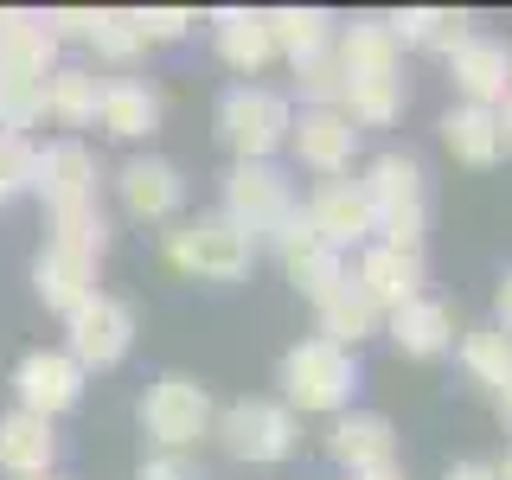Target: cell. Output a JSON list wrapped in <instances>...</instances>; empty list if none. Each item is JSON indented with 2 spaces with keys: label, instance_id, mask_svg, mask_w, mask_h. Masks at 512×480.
I'll list each match as a JSON object with an SVG mask.
<instances>
[{
  "label": "cell",
  "instance_id": "6da1fadb",
  "mask_svg": "<svg viewBox=\"0 0 512 480\" xmlns=\"http://www.w3.org/2000/svg\"><path fill=\"white\" fill-rule=\"evenodd\" d=\"M282 404L295 416H346L352 410V391H359V352L333 346V340H301L282 352Z\"/></svg>",
  "mask_w": 512,
  "mask_h": 480
},
{
  "label": "cell",
  "instance_id": "7a4b0ae2",
  "mask_svg": "<svg viewBox=\"0 0 512 480\" xmlns=\"http://www.w3.org/2000/svg\"><path fill=\"white\" fill-rule=\"evenodd\" d=\"M160 250H167V263L192 282H237V276H250V263H256V237L244 224H231L224 212H199V218L167 224V231H160Z\"/></svg>",
  "mask_w": 512,
  "mask_h": 480
},
{
  "label": "cell",
  "instance_id": "3957f363",
  "mask_svg": "<svg viewBox=\"0 0 512 480\" xmlns=\"http://www.w3.org/2000/svg\"><path fill=\"white\" fill-rule=\"evenodd\" d=\"M365 199H372V224H378V244L397 250H423L429 231V180H423V160L416 154H378L365 167Z\"/></svg>",
  "mask_w": 512,
  "mask_h": 480
},
{
  "label": "cell",
  "instance_id": "277c9868",
  "mask_svg": "<svg viewBox=\"0 0 512 480\" xmlns=\"http://www.w3.org/2000/svg\"><path fill=\"white\" fill-rule=\"evenodd\" d=\"M135 416H141V436L154 448H173V455H192V448L212 442V429H218L212 391H205L199 378H186V372H160L148 391H141Z\"/></svg>",
  "mask_w": 512,
  "mask_h": 480
},
{
  "label": "cell",
  "instance_id": "5b68a950",
  "mask_svg": "<svg viewBox=\"0 0 512 480\" xmlns=\"http://www.w3.org/2000/svg\"><path fill=\"white\" fill-rule=\"evenodd\" d=\"M295 128V103L269 84H231L218 96V135L237 160H276Z\"/></svg>",
  "mask_w": 512,
  "mask_h": 480
},
{
  "label": "cell",
  "instance_id": "8992f818",
  "mask_svg": "<svg viewBox=\"0 0 512 480\" xmlns=\"http://www.w3.org/2000/svg\"><path fill=\"white\" fill-rule=\"evenodd\" d=\"M212 436L224 442L231 461H256V468H269V461H288L301 448V416L288 410L282 397H237V404L218 410Z\"/></svg>",
  "mask_w": 512,
  "mask_h": 480
},
{
  "label": "cell",
  "instance_id": "52a82bcc",
  "mask_svg": "<svg viewBox=\"0 0 512 480\" xmlns=\"http://www.w3.org/2000/svg\"><path fill=\"white\" fill-rule=\"evenodd\" d=\"M295 205H301L295 180H288L276 160H231V167H224V205L218 212L231 224H244L256 244H269V237L295 218Z\"/></svg>",
  "mask_w": 512,
  "mask_h": 480
},
{
  "label": "cell",
  "instance_id": "ba28073f",
  "mask_svg": "<svg viewBox=\"0 0 512 480\" xmlns=\"http://www.w3.org/2000/svg\"><path fill=\"white\" fill-rule=\"evenodd\" d=\"M128 346H135V308H128L122 295H103V288H96L84 308L64 314V352L84 365V378L116 372L128 359Z\"/></svg>",
  "mask_w": 512,
  "mask_h": 480
},
{
  "label": "cell",
  "instance_id": "9c48e42d",
  "mask_svg": "<svg viewBox=\"0 0 512 480\" xmlns=\"http://www.w3.org/2000/svg\"><path fill=\"white\" fill-rule=\"evenodd\" d=\"M84 384H90L84 365L64 346H32V352H20V365H13V397H20L13 410H32V416H45V423H58L64 410L84 404Z\"/></svg>",
  "mask_w": 512,
  "mask_h": 480
},
{
  "label": "cell",
  "instance_id": "30bf717a",
  "mask_svg": "<svg viewBox=\"0 0 512 480\" xmlns=\"http://www.w3.org/2000/svg\"><path fill=\"white\" fill-rule=\"evenodd\" d=\"M96 186H103V167H96V154H90L77 135L45 141L39 160H32V199H39L45 212H64V205H90V199H96Z\"/></svg>",
  "mask_w": 512,
  "mask_h": 480
},
{
  "label": "cell",
  "instance_id": "8fae6325",
  "mask_svg": "<svg viewBox=\"0 0 512 480\" xmlns=\"http://www.w3.org/2000/svg\"><path fill=\"white\" fill-rule=\"evenodd\" d=\"M301 218L314 224V237L327 250H365L378 237V224H372V199H365V186L359 180H320L308 192V205H301Z\"/></svg>",
  "mask_w": 512,
  "mask_h": 480
},
{
  "label": "cell",
  "instance_id": "7c38bea8",
  "mask_svg": "<svg viewBox=\"0 0 512 480\" xmlns=\"http://www.w3.org/2000/svg\"><path fill=\"white\" fill-rule=\"evenodd\" d=\"M116 205L135 224H180V205H186V180L173 160L160 154H135L116 167Z\"/></svg>",
  "mask_w": 512,
  "mask_h": 480
},
{
  "label": "cell",
  "instance_id": "4fadbf2b",
  "mask_svg": "<svg viewBox=\"0 0 512 480\" xmlns=\"http://www.w3.org/2000/svg\"><path fill=\"white\" fill-rule=\"evenodd\" d=\"M448 77H455L461 103L500 109L512 96V39H500V32H468V39L448 52Z\"/></svg>",
  "mask_w": 512,
  "mask_h": 480
},
{
  "label": "cell",
  "instance_id": "5bb4252c",
  "mask_svg": "<svg viewBox=\"0 0 512 480\" xmlns=\"http://www.w3.org/2000/svg\"><path fill=\"white\" fill-rule=\"evenodd\" d=\"M269 250H276V263H282L288 288H295V295H308V301H320L327 288H340V282H346V256L320 244L314 224L301 218V205H295V218H288L282 231L269 237Z\"/></svg>",
  "mask_w": 512,
  "mask_h": 480
},
{
  "label": "cell",
  "instance_id": "9a60e30c",
  "mask_svg": "<svg viewBox=\"0 0 512 480\" xmlns=\"http://www.w3.org/2000/svg\"><path fill=\"white\" fill-rule=\"evenodd\" d=\"M288 154L320 180H346L352 160H359V128L340 109H301L295 128H288Z\"/></svg>",
  "mask_w": 512,
  "mask_h": 480
},
{
  "label": "cell",
  "instance_id": "2e32d148",
  "mask_svg": "<svg viewBox=\"0 0 512 480\" xmlns=\"http://www.w3.org/2000/svg\"><path fill=\"white\" fill-rule=\"evenodd\" d=\"M346 276L359 282L384 314H391V308H404V301L423 295V250H397V244H378V237H372V244L352 256Z\"/></svg>",
  "mask_w": 512,
  "mask_h": 480
},
{
  "label": "cell",
  "instance_id": "e0dca14e",
  "mask_svg": "<svg viewBox=\"0 0 512 480\" xmlns=\"http://www.w3.org/2000/svg\"><path fill=\"white\" fill-rule=\"evenodd\" d=\"M32 295H39L52 314L84 308V301L96 295V256H84V250L52 244V237H45L39 256H32Z\"/></svg>",
  "mask_w": 512,
  "mask_h": 480
},
{
  "label": "cell",
  "instance_id": "ac0fdd59",
  "mask_svg": "<svg viewBox=\"0 0 512 480\" xmlns=\"http://www.w3.org/2000/svg\"><path fill=\"white\" fill-rule=\"evenodd\" d=\"M384 340L404 352V359H442L455 346V308L436 295H416V301L384 314Z\"/></svg>",
  "mask_w": 512,
  "mask_h": 480
},
{
  "label": "cell",
  "instance_id": "d6986e66",
  "mask_svg": "<svg viewBox=\"0 0 512 480\" xmlns=\"http://www.w3.org/2000/svg\"><path fill=\"white\" fill-rule=\"evenodd\" d=\"M160 90L148 77H103V109H96V128H109L116 141H154L160 135Z\"/></svg>",
  "mask_w": 512,
  "mask_h": 480
},
{
  "label": "cell",
  "instance_id": "ffe728a7",
  "mask_svg": "<svg viewBox=\"0 0 512 480\" xmlns=\"http://www.w3.org/2000/svg\"><path fill=\"white\" fill-rule=\"evenodd\" d=\"M327 455L340 461L346 474H365V468L397 461V429H391V416H378V410H346V416H333Z\"/></svg>",
  "mask_w": 512,
  "mask_h": 480
},
{
  "label": "cell",
  "instance_id": "44dd1931",
  "mask_svg": "<svg viewBox=\"0 0 512 480\" xmlns=\"http://www.w3.org/2000/svg\"><path fill=\"white\" fill-rule=\"evenodd\" d=\"M0 474L26 480V474H58V423L32 410H7L0 416Z\"/></svg>",
  "mask_w": 512,
  "mask_h": 480
},
{
  "label": "cell",
  "instance_id": "7402d4cb",
  "mask_svg": "<svg viewBox=\"0 0 512 480\" xmlns=\"http://www.w3.org/2000/svg\"><path fill=\"white\" fill-rule=\"evenodd\" d=\"M0 71H13V77H52L58 71V39L45 26V13L0 7Z\"/></svg>",
  "mask_w": 512,
  "mask_h": 480
},
{
  "label": "cell",
  "instance_id": "603a6c76",
  "mask_svg": "<svg viewBox=\"0 0 512 480\" xmlns=\"http://www.w3.org/2000/svg\"><path fill=\"white\" fill-rule=\"evenodd\" d=\"M333 58H340L346 77H397V64H404V45H397V32L384 13H365V20L340 26V39H333Z\"/></svg>",
  "mask_w": 512,
  "mask_h": 480
},
{
  "label": "cell",
  "instance_id": "cb8c5ba5",
  "mask_svg": "<svg viewBox=\"0 0 512 480\" xmlns=\"http://www.w3.org/2000/svg\"><path fill=\"white\" fill-rule=\"evenodd\" d=\"M314 314H320V340H333V346H346V352H359L372 333H384V308L352 276L340 288H327V295L314 301Z\"/></svg>",
  "mask_w": 512,
  "mask_h": 480
},
{
  "label": "cell",
  "instance_id": "d4e9b609",
  "mask_svg": "<svg viewBox=\"0 0 512 480\" xmlns=\"http://www.w3.org/2000/svg\"><path fill=\"white\" fill-rule=\"evenodd\" d=\"M212 45H218V58L231 64L237 77H250L263 71V64H276V39H269V13H250V7H224L218 20H212Z\"/></svg>",
  "mask_w": 512,
  "mask_h": 480
},
{
  "label": "cell",
  "instance_id": "484cf974",
  "mask_svg": "<svg viewBox=\"0 0 512 480\" xmlns=\"http://www.w3.org/2000/svg\"><path fill=\"white\" fill-rule=\"evenodd\" d=\"M442 128V148L461 160V167H500L506 154V135H500V109H474V103H455Z\"/></svg>",
  "mask_w": 512,
  "mask_h": 480
},
{
  "label": "cell",
  "instance_id": "4316f807",
  "mask_svg": "<svg viewBox=\"0 0 512 480\" xmlns=\"http://www.w3.org/2000/svg\"><path fill=\"white\" fill-rule=\"evenodd\" d=\"M96 109H103V77L90 64H58L45 77V122L58 128H96Z\"/></svg>",
  "mask_w": 512,
  "mask_h": 480
},
{
  "label": "cell",
  "instance_id": "83f0119b",
  "mask_svg": "<svg viewBox=\"0 0 512 480\" xmlns=\"http://www.w3.org/2000/svg\"><path fill=\"white\" fill-rule=\"evenodd\" d=\"M269 39H276V58L308 64V58H320V52H333L340 20H333L327 7H276V13H269Z\"/></svg>",
  "mask_w": 512,
  "mask_h": 480
},
{
  "label": "cell",
  "instance_id": "f1b7e54d",
  "mask_svg": "<svg viewBox=\"0 0 512 480\" xmlns=\"http://www.w3.org/2000/svg\"><path fill=\"white\" fill-rule=\"evenodd\" d=\"M404 103H410V84L404 77H346V90H340V116L359 128H391L397 116H404Z\"/></svg>",
  "mask_w": 512,
  "mask_h": 480
},
{
  "label": "cell",
  "instance_id": "f546056e",
  "mask_svg": "<svg viewBox=\"0 0 512 480\" xmlns=\"http://www.w3.org/2000/svg\"><path fill=\"white\" fill-rule=\"evenodd\" d=\"M391 32L404 52H442L448 58L474 26H468V13H448V7H404V13H391Z\"/></svg>",
  "mask_w": 512,
  "mask_h": 480
},
{
  "label": "cell",
  "instance_id": "4dcf8cb0",
  "mask_svg": "<svg viewBox=\"0 0 512 480\" xmlns=\"http://www.w3.org/2000/svg\"><path fill=\"white\" fill-rule=\"evenodd\" d=\"M90 52L103 58V64H116V71H128V64H141L148 58V39H141V20L135 13H122V7H96V20H90Z\"/></svg>",
  "mask_w": 512,
  "mask_h": 480
},
{
  "label": "cell",
  "instance_id": "1f68e13d",
  "mask_svg": "<svg viewBox=\"0 0 512 480\" xmlns=\"http://www.w3.org/2000/svg\"><path fill=\"white\" fill-rule=\"evenodd\" d=\"M461 372L474 384H487V391H506L512 384V333H500V327L461 333Z\"/></svg>",
  "mask_w": 512,
  "mask_h": 480
},
{
  "label": "cell",
  "instance_id": "d6a6232c",
  "mask_svg": "<svg viewBox=\"0 0 512 480\" xmlns=\"http://www.w3.org/2000/svg\"><path fill=\"white\" fill-rule=\"evenodd\" d=\"M52 218V244H71V250H84L103 263V250H109V212H103V199H90V205H64V212H45Z\"/></svg>",
  "mask_w": 512,
  "mask_h": 480
},
{
  "label": "cell",
  "instance_id": "836d02e7",
  "mask_svg": "<svg viewBox=\"0 0 512 480\" xmlns=\"http://www.w3.org/2000/svg\"><path fill=\"white\" fill-rule=\"evenodd\" d=\"M45 122V77H13L0 71V128L26 135V128Z\"/></svg>",
  "mask_w": 512,
  "mask_h": 480
},
{
  "label": "cell",
  "instance_id": "e575fe53",
  "mask_svg": "<svg viewBox=\"0 0 512 480\" xmlns=\"http://www.w3.org/2000/svg\"><path fill=\"white\" fill-rule=\"evenodd\" d=\"M340 90H346V71H340V58H333V52L295 64V96H301V109H340Z\"/></svg>",
  "mask_w": 512,
  "mask_h": 480
},
{
  "label": "cell",
  "instance_id": "d590c367",
  "mask_svg": "<svg viewBox=\"0 0 512 480\" xmlns=\"http://www.w3.org/2000/svg\"><path fill=\"white\" fill-rule=\"evenodd\" d=\"M32 135H13V128H0V205L13 199V192H32Z\"/></svg>",
  "mask_w": 512,
  "mask_h": 480
},
{
  "label": "cell",
  "instance_id": "8d00e7d4",
  "mask_svg": "<svg viewBox=\"0 0 512 480\" xmlns=\"http://www.w3.org/2000/svg\"><path fill=\"white\" fill-rule=\"evenodd\" d=\"M135 20H141V39L148 45H180L186 32L199 26L186 7H135Z\"/></svg>",
  "mask_w": 512,
  "mask_h": 480
},
{
  "label": "cell",
  "instance_id": "74e56055",
  "mask_svg": "<svg viewBox=\"0 0 512 480\" xmlns=\"http://www.w3.org/2000/svg\"><path fill=\"white\" fill-rule=\"evenodd\" d=\"M135 480H205V461L199 455H173V448H148Z\"/></svg>",
  "mask_w": 512,
  "mask_h": 480
},
{
  "label": "cell",
  "instance_id": "f35d334b",
  "mask_svg": "<svg viewBox=\"0 0 512 480\" xmlns=\"http://www.w3.org/2000/svg\"><path fill=\"white\" fill-rule=\"evenodd\" d=\"M90 20H96V7H52V13H45V26H52L58 45H64V39L84 45V39H90Z\"/></svg>",
  "mask_w": 512,
  "mask_h": 480
},
{
  "label": "cell",
  "instance_id": "ab89813d",
  "mask_svg": "<svg viewBox=\"0 0 512 480\" xmlns=\"http://www.w3.org/2000/svg\"><path fill=\"white\" fill-rule=\"evenodd\" d=\"M493 314H500L493 327H500V333H512V269L500 276V295H493Z\"/></svg>",
  "mask_w": 512,
  "mask_h": 480
},
{
  "label": "cell",
  "instance_id": "60d3db41",
  "mask_svg": "<svg viewBox=\"0 0 512 480\" xmlns=\"http://www.w3.org/2000/svg\"><path fill=\"white\" fill-rule=\"evenodd\" d=\"M442 480H500V474H493V461H455Z\"/></svg>",
  "mask_w": 512,
  "mask_h": 480
},
{
  "label": "cell",
  "instance_id": "b9f144b4",
  "mask_svg": "<svg viewBox=\"0 0 512 480\" xmlns=\"http://www.w3.org/2000/svg\"><path fill=\"white\" fill-rule=\"evenodd\" d=\"M346 480H410L404 461H384V468H365V474H346Z\"/></svg>",
  "mask_w": 512,
  "mask_h": 480
},
{
  "label": "cell",
  "instance_id": "7bdbcfd3",
  "mask_svg": "<svg viewBox=\"0 0 512 480\" xmlns=\"http://www.w3.org/2000/svg\"><path fill=\"white\" fill-rule=\"evenodd\" d=\"M500 135H506V148H512V96L500 103Z\"/></svg>",
  "mask_w": 512,
  "mask_h": 480
},
{
  "label": "cell",
  "instance_id": "ee69618b",
  "mask_svg": "<svg viewBox=\"0 0 512 480\" xmlns=\"http://www.w3.org/2000/svg\"><path fill=\"white\" fill-rule=\"evenodd\" d=\"M500 423L512 429V384H506V391H500Z\"/></svg>",
  "mask_w": 512,
  "mask_h": 480
},
{
  "label": "cell",
  "instance_id": "f6af8a7d",
  "mask_svg": "<svg viewBox=\"0 0 512 480\" xmlns=\"http://www.w3.org/2000/svg\"><path fill=\"white\" fill-rule=\"evenodd\" d=\"M493 474H500V480H512V448H506V461H493Z\"/></svg>",
  "mask_w": 512,
  "mask_h": 480
},
{
  "label": "cell",
  "instance_id": "bcb514c9",
  "mask_svg": "<svg viewBox=\"0 0 512 480\" xmlns=\"http://www.w3.org/2000/svg\"><path fill=\"white\" fill-rule=\"evenodd\" d=\"M26 480H64V474H26Z\"/></svg>",
  "mask_w": 512,
  "mask_h": 480
}]
</instances>
